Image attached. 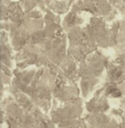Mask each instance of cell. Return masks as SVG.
I'll return each instance as SVG.
<instances>
[{"instance_id":"1","label":"cell","mask_w":125,"mask_h":128,"mask_svg":"<svg viewBox=\"0 0 125 128\" xmlns=\"http://www.w3.org/2000/svg\"><path fill=\"white\" fill-rule=\"evenodd\" d=\"M109 93H110L113 97H119L121 95V92L119 91L117 88H110L109 89Z\"/></svg>"},{"instance_id":"2","label":"cell","mask_w":125,"mask_h":128,"mask_svg":"<svg viewBox=\"0 0 125 128\" xmlns=\"http://www.w3.org/2000/svg\"><path fill=\"white\" fill-rule=\"evenodd\" d=\"M120 74H121V71L120 70H117V71H114V75L116 76V77H119L120 76Z\"/></svg>"}]
</instances>
